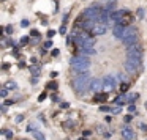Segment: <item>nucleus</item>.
<instances>
[{"label":"nucleus","mask_w":147,"mask_h":140,"mask_svg":"<svg viewBox=\"0 0 147 140\" xmlns=\"http://www.w3.org/2000/svg\"><path fill=\"white\" fill-rule=\"evenodd\" d=\"M70 65L76 73L84 74V73H87L89 68H90V60L87 57H73L70 60Z\"/></svg>","instance_id":"obj_1"},{"label":"nucleus","mask_w":147,"mask_h":140,"mask_svg":"<svg viewBox=\"0 0 147 140\" xmlns=\"http://www.w3.org/2000/svg\"><path fill=\"white\" fill-rule=\"evenodd\" d=\"M90 76H89V73H84V74H79V76H76V79L73 80V87L78 90L79 93H82V91H86L87 88L90 87Z\"/></svg>","instance_id":"obj_2"},{"label":"nucleus","mask_w":147,"mask_h":140,"mask_svg":"<svg viewBox=\"0 0 147 140\" xmlns=\"http://www.w3.org/2000/svg\"><path fill=\"white\" fill-rule=\"evenodd\" d=\"M100 13H101V10H100L98 7H90V8H86L82 13V17H86V19H92V21H96L100 16Z\"/></svg>","instance_id":"obj_3"},{"label":"nucleus","mask_w":147,"mask_h":140,"mask_svg":"<svg viewBox=\"0 0 147 140\" xmlns=\"http://www.w3.org/2000/svg\"><path fill=\"white\" fill-rule=\"evenodd\" d=\"M139 63L141 60H136V58H127L125 61V71L130 74H134L138 69H139Z\"/></svg>","instance_id":"obj_4"},{"label":"nucleus","mask_w":147,"mask_h":140,"mask_svg":"<svg viewBox=\"0 0 147 140\" xmlns=\"http://www.w3.org/2000/svg\"><path fill=\"white\" fill-rule=\"evenodd\" d=\"M127 58H136V60H141V58H142V49H141L138 44L128 47L127 49Z\"/></svg>","instance_id":"obj_5"},{"label":"nucleus","mask_w":147,"mask_h":140,"mask_svg":"<svg viewBox=\"0 0 147 140\" xmlns=\"http://www.w3.org/2000/svg\"><path fill=\"white\" fill-rule=\"evenodd\" d=\"M103 82H105V91H112L117 85V80L114 76H106L103 77Z\"/></svg>","instance_id":"obj_6"},{"label":"nucleus","mask_w":147,"mask_h":140,"mask_svg":"<svg viewBox=\"0 0 147 140\" xmlns=\"http://www.w3.org/2000/svg\"><path fill=\"white\" fill-rule=\"evenodd\" d=\"M89 90H92V91H101V90H105V82H103V79H92Z\"/></svg>","instance_id":"obj_7"},{"label":"nucleus","mask_w":147,"mask_h":140,"mask_svg":"<svg viewBox=\"0 0 147 140\" xmlns=\"http://www.w3.org/2000/svg\"><path fill=\"white\" fill-rule=\"evenodd\" d=\"M125 14L128 16V11H127V10L115 11V13H112V14H111V19L114 21L115 25H117V24H122V22H123V16H125Z\"/></svg>","instance_id":"obj_8"},{"label":"nucleus","mask_w":147,"mask_h":140,"mask_svg":"<svg viewBox=\"0 0 147 140\" xmlns=\"http://www.w3.org/2000/svg\"><path fill=\"white\" fill-rule=\"evenodd\" d=\"M125 30H127V27H125L123 24H117V25H114V30H112V33H114L115 38H122V39H123Z\"/></svg>","instance_id":"obj_9"},{"label":"nucleus","mask_w":147,"mask_h":140,"mask_svg":"<svg viewBox=\"0 0 147 140\" xmlns=\"http://www.w3.org/2000/svg\"><path fill=\"white\" fill-rule=\"evenodd\" d=\"M117 0H100V5H101V8L105 11H109L111 13L112 10H114V5Z\"/></svg>","instance_id":"obj_10"},{"label":"nucleus","mask_w":147,"mask_h":140,"mask_svg":"<svg viewBox=\"0 0 147 140\" xmlns=\"http://www.w3.org/2000/svg\"><path fill=\"white\" fill-rule=\"evenodd\" d=\"M136 35H138V29L134 25H130V27H127V30H125L123 38H128V36H136Z\"/></svg>","instance_id":"obj_11"},{"label":"nucleus","mask_w":147,"mask_h":140,"mask_svg":"<svg viewBox=\"0 0 147 140\" xmlns=\"http://www.w3.org/2000/svg\"><path fill=\"white\" fill-rule=\"evenodd\" d=\"M96 27V24H95V21H92V19H86V22H82V29L86 30H93Z\"/></svg>","instance_id":"obj_12"},{"label":"nucleus","mask_w":147,"mask_h":140,"mask_svg":"<svg viewBox=\"0 0 147 140\" xmlns=\"http://www.w3.org/2000/svg\"><path fill=\"white\" fill-rule=\"evenodd\" d=\"M122 137H123V139H127V140H133L134 139V132L130 129V127H127V129L122 131Z\"/></svg>","instance_id":"obj_13"},{"label":"nucleus","mask_w":147,"mask_h":140,"mask_svg":"<svg viewBox=\"0 0 147 140\" xmlns=\"http://www.w3.org/2000/svg\"><path fill=\"white\" fill-rule=\"evenodd\" d=\"M93 33H95V35H105L106 33V25L105 24H96V27L93 29Z\"/></svg>","instance_id":"obj_14"},{"label":"nucleus","mask_w":147,"mask_h":140,"mask_svg":"<svg viewBox=\"0 0 147 140\" xmlns=\"http://www.w3.org/2000/svg\"><path fill=\"white\" fill-rule=\"evenodd\" d=\"M93 44H95V41H93L92 38H89V39H87V41L84 43L82 46H81V49H82V47H93Z\"/></svg>","instance_id":"obj_15"},{"label":"nucleus","mask_w":147,"mask_h":140,"mask_svg":"<svg viewBox=\"0 0 147 140\" xmlns=\"http://www.w3.org/2000/svg\"><path fill=\"white\" fill-rule=\"evenodd\" d=\"M33 137H35L36 140H46V137L43 135V134L40 132V131H33Z\"/></svg>","instance_id":"obj_16"},{"label":"nucleus","mask_w":147,"mask_h":140,"mask_svg":"<svg viewBox=\"0 0 147 140\" xmlns=\"http://www.w3.org/2000/svg\"><path fill=\"white\" fill-rule=\"evenodd\" d=\"M81 51H82L84 52V54H87V55H92V54H95V49H93V47H82V49H81Z\"/></svg>","instance_id":"obj_17"},{"label":"nucleus","mask_w":147,"mask_h":140,"mask_svg":"<svg viewBox=\"0 0 147 140\" xmlns=\"http://www.w3.org/2000/svg\"><path fill=\"white\" fill-rule=\"evenodd\" d=\"M108 98V93H101V95H96L95 96V101H105Z\"/></svg>","instance_id":"obj_18"},{"label":"nucleus","mask_w":147,"mask_h":140,"mask_svg":"<svg viewBox=\"0 0 147 140\" xmlns=\"http://www.w3.org/2000/svg\"><path fill=\"white\" fill-rule=\"evenodd\" d=\"M125 95H127V93H125ZM138 96H139V95H138V93H131V95H127V101H134V99H136L138 98Z\"/></svg>","instance_id":"obj_19"},{"label":"nucleus","mask_w":147,"mask_h":140,"mask_svg":"<svg viewBox=\"0 0 147 140\" xmlns=\"http://www.w3.org/2000/svg\"><path fill=\"white\" fill-rule=\"evenodd\" d=\"M30 71H32V74H33V76L40 74V68H38V66H32V68H30Z\"/></svg>","instance_id":"obj_20"},{"label":"nucleus","mask_w":147,"mask_h":140,"mask_svg":"<svg viewBox=\"0 0 147 140\" xmlns=\"http://www.w3.org/2000/svg\"><path fill=\"white\" fill-rule=\"evenodd\" d=\"M7 87H8V88H13L14 90L18 85H16V82H11V80H10V82H7Z\"/></svg>","instance_id":"obj_21"},{"label":"nucleus","mask_w":147,"mask_h":140,"mask_svg":"<svg viewBox=\"0 0 147 140\" xmlns=\"http://www.w3.org/2000/svg\"><path fill=\"white\" fill-rule=\"evenodd\" d=\"M120 110H122V107H111L112 113H120Z\"/></svg>","instance_id":"obj_22"},{"label":"nucleus","mask_w":147,"mask_h":140,"mask_svg":"<svg viewBox=\"0 0 147 140\" xmlns=\"http://www.w3.org/2000/svg\"><path fill=\"white\" fill-rule=\"evenodd\" d=\"M27 43H29V36H22V38H21V44H27Z\"/></svg>","instance_id":"obj_23"},{"label":"nucleus","mask_w":147,"mask_h":140,"mask_svg":"<svg viewBox=\"0 0 147 140\" xmlns=\"http://www.w3.org/2000/svg\"><path fill=\"white\" fill-rule=\"evenodd\" d=\"M120 90H122V95H125V91L128 90V83H123V85L120 87Z\"/></svg>","instance_id":"obj_24"},{"label":"nucleus","mask_w":147,"mask_h":140,"mask_svg":"<svg viewBox=\"0 0 147 140\" xmlns=\"http://www.w3.org/2000/svg\"><path fill=\"white\" fill-rule=\"evenodd\" d=\"M138 17H139V19H142V17H144V10H142V8L138 10Z\"/></svg>","instance_id":"obj_25"},{"label":"nucleus","mask_w":147,"mask_h":140,"mask_svg":"<svg viewBox=\"0 0 147 140\" xmlns=\"http://www.w3.org/2000/svg\"><path fill=\"white\" fill-rule=\"evenodd\" d=\"M7 95H8L7 90H2V91H0V96H2V98H7Z\"/></svg>","instance_id":"obj_26"},{"label":"nucleus","mask_w":147,"mask_h":140,"mask_svg":"<svg viewBox=\"0 0 147 140\" xmlns=\"http://www.w3.org/2000/svg\"><path fill=\"white\" fill-rule=\"evenodd\" d=\"M59 32H60V33H62V35H63V33H65V32H67V27H65V25H62V27H60V29H59Z\"/></svg>","instance_id":"obj_27"},{"label":"nucleus","mask_w":147,"mask_h":140,"mask_svg":"<svg viewBox=\"0 0 147 140\" xmlns=\"http://www.w3.org/2000/svg\"><path fill=\"white\" fill-rule=\"evenodd\" d=\"M131 118H133L131 115H127V117L123 118V120H125V123H130V121H131Z\"/></svg>","instance_id":"obj_28"},{"label":"nucleus","mask_w":147,"mask_h":140,"mask_svg":"<svg viewBox=\"0 0 147 140\" xmlns=\"http://www.w3.org/2000/svg\"><path fill=\"white\" fill-rule=\"evenodd\" d=\"M21 25H22V27H27V25H29V21H27V19H24L22 22H21Z\"/></svg>","instance_id":"obj_29"},{"label":"nucleus","mask_w":147,"mask_h":140,"mask_svg":"<svg viewBox=\"0 0 147 140\" xmlns=\"http://www.w3.org/2000/svg\"><path fill=\"white\" fill-rule=\"evenodd\" d=\"M45 47H52V41H46L45 43Z\"/></svg>","instance_id":"obj_30"},{"label":"nucleus","mask_w":147,"mask_h":140,"mask_svg":"<svg viewBox=\"0 0 147 140\" xmlns=\"http://www.w3.org/2000/svg\"><path fill=\"white\" fill-rule=\"evenodd\" d=\"M59 55V49H54V51H52V57H57Z\"/></svg>","instance_id":"obj_31"},{"label":"nucleus","mask_w":147,"mask_h":140,"mask_svg":"<svg viewBox=\"0 0 147 140\" xmlns=\"http://www.w3.org/2000/svg\"><path fill=\"white\" fill-rule=\"evenodd\" d=\"M54 30H49V32H48V36H49V38H52V36H54Z\"/></svg>","instance_id":"obj_32"},{"label":"nucleus","mask_w":147,"mask_h":140,"mask_svg":"<svg viewBox=\"0 0 147 140\" xmlns=\"http://www.w3.org/2000/svg\"><path fill=\"white\" fill-rule=\"evenodd\" d=\"M49 88H57V83H55V82L49 83Z\"/></svg>","instance_id":"obj_33"},{"label":"nucleus","mask_w":147,"mask_h":140,"mask_svg":"<svg viewBox=\"0 0 147 140\" xmlns=\"http://www.w3.org/2000/svg\"><path fill=\"white\" fill-rule=\"evenodd\" d=\"M32 36H40V32H36V30H32Z\"/></svg>","instance_id":"obj_34"},{"label":"nucleus","mask_w":147,"mask_h":140,"mask_svg":"<svg viewBox=\"0 0 147 140\" xmlns=\"http://www.w3.org/2000/svg\"><path fill=\"white\" fill-rule=\"evenodd\" d=\"M11 32H13V27L8 25V27H7V33H11Z\"/></svg>","instance_id":"obj_35"},{"label":"nucleus","mask_w":147,"mask_h":140,"mask_svg":"<svg viewBox=\"0 0 147 140\" xmlns=\"http://www.w3.org/2000/svg\"><path fill=\"white\" fill-rule=\"evenodd\" d=\"M16 121H18V123H21V121H22V115H19V117L16 118Z\"/></svg>","instance_id":"obj_36"},{"label":"nucleus","mask_w":147,"mask_h":140,"mask_svg":"<svg viewBox=\"0 0 147 140\" xmlns=\"http://www.w3.org/2000/svg\"><path fill=\"white\" fill-rule=\"evenodd\" d=\"M68 105H70L68 102H63V104H62V107H63V109H68Z\"/></svg>","instance_id":"obj_37"},{"label":"nucleus","mask_w":147,"mask_h":140,"mask_svg":"<svg viewBox=\"0 0 147 140\" xmlns=\"http://www.w3.org/2000/svg\"><path fill=\"white\" fill-rule=\"evenodd\" d=\"M79 140H86V139H79Z\"/></svg>","instance_id":"obj_38"}]
</instances>
